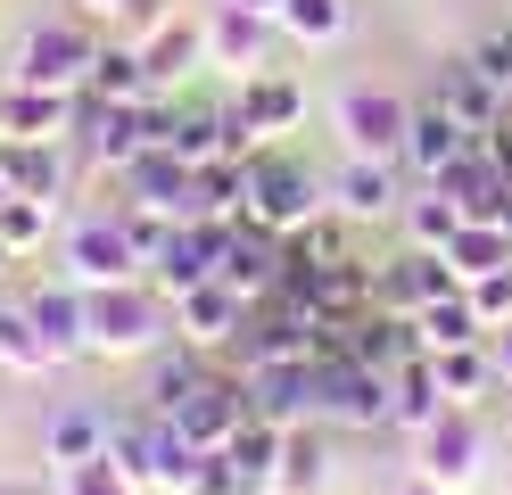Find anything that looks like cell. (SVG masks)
I'll list each match as a JSON object with an SVG mask.
<instances>
[{"mask_svg": "<svg viewBox=\"0 0 512 495\" xmlns=\"http://www.w3.org/2000/svg\"><path fill=\"white\" fill-rule=\"evenodd\" d=\"M174 322V297L157 281H116V289H91V355H157Z\"/></svg>", "mask_w": 512, "mask_h": 495, "instance_id": "1", "label": "cell"}, {"mask_svg": "<svg viewBox=\"0 0 512 495\" xmlns=\"http://www.w3.org/2000/svg\"><path fill=\"white\" fill-rule=\"evenodd\" d=\"M314 215H331V182H314L298 157H281V149H256L248 157V223H265V231H306Z\"/></svg>", "mask_w": 512, "mask_h": 495, "instance_id": "2", "label": "cell"}, {"mask_svg": "<svg viewBox=\"0 0 512 495\" xmlns=\"http://www.w3.org/2000/svg\"><path fill=\"white\" fill-rule=\"evenodd\" d=\"M67 281L75 289H116V281H141V240H133V223H124V207L116 215H83L75 231H67Z\"/></svg>", "mask_w": 512, "mask_h": 495, "instance_id": "3", "label": "cell"}, {"mask_svg": "<svg viewBox=\"0 0 512 495\" xmlns=\"http://www.w3.org/2000/svg\"><path fill=\"white\" fill-rule=\"evenodd\" d=\"M314 421H331V429H389L397 421V372L356 363V355H331L323 363V405H314Z\"/></svg>", "mask_w": 512, "mask_h": 495, "instance_id": "4", "label": "cell"}, {"mask_svg": "<svg viewBox=\"0 0 512 495\" xmlns=\"http://www.w3.org/2000/svg\"><path fill=\"white\" fill-rule=\"evenodd\" d=\"M91 66H100V42H91L83 17H50L17 42V75L9 83H50V91H83Z\"/></svg>", "mask_w": 512, "mask_h": 495, "instance_id": "5", "label": "cell"}, {"mask_svg": "<svg viewBox=\"0 0 512 495\" xmlns=\"http://www.w3.org/2000/svg\"><path fill=\"white\" fill-rule=\"evenodd\" d=\"M331 207H339L347 223H389V215H405V165L347 149V165L331 174Z\"/></svg>", "mask_w": 512, "mask_h": 495, "instance_id": "6", "label": "cell"}, {"mask_svg": "<svg viewBox=\"0 0 512 495\" xmlns=\"http://www.w3.org/2000/svg\"><path fill=\"white\" fill-rule=\"evenodd\" d=\"M248 413H256V405H248V372H223V363H215L207 388L174 413V429H182V438L199 446V454H223V446H232V429H240Z\"/></svg>", "mask_w": 512, "mask_h": 495, "instance_id": "7", "label": "cell"}, {"mask_svg": "<svg viewBox=\"0 0 512 495\" xmlns=\"http://www.w3.org/2000/svg\"><path fill=\"white\" fill-rule=\"evenodd\" d=\"M83 91H50V83H9L0 91V141H75Z\"/></svg>", "mask_w": 512, "mask_h": 495, "instance_id": "8", "label": "cell"}, {"mask_svg": "<svg viewBox=\"0 0 512 495\" xmlns=\"http://www.w3.org/2000/svg\"><path fill=\"white\" fill-rule=\"evenodd\" d=\"M339 132H347V149L356 157H405V132H413V108L397 91H372V83H356L339 99Z\"/></svg>", "mask_w": 512, "mask_h": 495, "instance_id": "9", "label": "cell"}, {"mask_svg": "<svg viewBox=\"0 0 512 495\" xmlns=\"http://www.w3.org/2000/svg\"><path fill=\"white\" fill-rule=\"evenodd\" d=\"M479 454H488V438H479V413L471 405H446L430 429H422V479L455 495L463 479H479Z\"/></svg>", "mask_w": 512, "mask_h": 495, "instance_id": "10", "label": "cell"}, {"mask_svg": "<svg viewBox=\"0 0 512 495\" xmlns=\"http://www.w3.org/2000/svg\"><path fill=\"white\" fill-rule=\"evenodd\" d=\"M75 149L91 165H133L149 141H141V99H100V91H83V116H75Z\"/></svg>", "mask_w": 512, "mask_h": 495, "instance_id": "11", "label": "cell"}, {"mask_svg": "<svg viewBox=\"0 0 512 495\" xmlns=\"http://www.w3.org/2000/svg\"><path fill=\"white\" fill-rule=\"evenodd\" d=\"M240 330H248V297H240L232 281H199V289H182V297H174V339L223 355Z\"/></svg>", "mask_w": 512, "mask_h": 495, "instance_id": "12", "label": "cell"}, {"mask_svg": "<svg viewBox=\"0 0 512 495\" xmlns=\"http://www.w3.org/2000/svg\"><path fill=\"white\" fill-rule=\"evenodd\" d=\"M273 17L240 9V0H215L207 9V66H232V75H265L273 66Z\"/></svg>", "mask_w": 512, "mask_h": 495, "instance_id": "13", "label": "cell"}, {"mask_svg": "<svg viewBox=\"0 0 512 495\" xmlns=\"http://www.w3.org/2000/svg\"><path fill=\"white\" fill-rule=\"evenodd\" d=\"M455 289H463V273L446 264V248H405L397 264H380V314H422Z\"/></svg>", "mask_w": 512, "mask_h": 495, "instance_id": "14", "label": "cell"}, {"mask_svg": "<svg viewBox=\"0 0 512 495\" xmlns=\"http://www.w3.org/2000/svg\"><path fill=\"white\" fill-rule=\"evenodd\" d=\"M124 190H133L141 207L174 215V223H190V215H199V165H190V157H174V149H141L133 165H124Z\"/></svg>", "mask_w": 512, "mask_h": 495, "instance_id": "15", "label": "cell"}, {"mask_svg": "<svg viewBox=\"0 0 512 495\" xmlns=\"http://www.w3.org/2000/svg\"><path fill=\"white\" fill-rule=\"evenodd\" d=\"M479 141H471V124L455 116V108H438V99H422V108H413V132H405V174L413 182H438L446 174V165H455V157H471Z\"/></svg>", "mask_w": 512, "mask_h": 495, "instance_id": "16", "label": "cell"}, {"mask_svg": "<svg viewBox=\"0 0 512 495\" xmlns=\"http://www.w3.org/2000/svg\"><path fill=\"white\" fill-rule=\"evenodd\" d=\"M248 405L265 421H281V429L314 421V405H323V363H256L248 372Z\"/></svg>", "mask_w": 512, "mask_h": 495, "instance_id": "17", "label": "cell"}, {"mask_svg": "<svg viewBox=\"0 0 512 495\" xmlns=\"http://www.w3.org/2000/svg\"><path fill=\"white\" fill-rule=\"evenodd\" d=\"M430 99H438V108H455V116L471 124V141H479V132H496V124L512 116V99H504L488 75H479V58H471V50H463V58H438Z\"/></svg>", "mask_w": 512, "mask_h": 495, "instance_id": "18", "label": "cell"}, {"mask_svg": "<svg viewBox=\"0 0 512 495\" xmlns=\"http://www.w3.org/2000/svg\"><path fill=\"white\" fill-rule=\"evenodd\" d=\"M215 281H232L248 306H256V297H273V281H281V231L232 223V240H223V256H215Z\"/></svg>", "mask_w": 512, "mask_h": 495, "instance_id": "19", "label": "cell"}, {"mask_svg": "<svg viewBox=\"0 0 512 495\" xmlns=\"http://www.w3.org/2000/svg\"><path fill=\"white\" fill-rule=\"evenodd\" d=\"M25 314H34L42 347H50L58 363L91 355V289H75V281H58V289H34V297H25Z\"/></svg>", "mask_w": 512, "mask_h": 495, "instance_id": "20", "label": "cell"}, {"mask_svg": "<svg viewBox=\"0 0 512 495\" xmlns=\"http://www.w3.org/2000/svg\"><path fill=\"white\" fill-rule=\"evenodd\" d=\"M141 66H149V91H174L182 75L207 66V17H166L141 33Z\"/></svg>", "mask_w": 512, "mask_h": 495, "instance_id": "21", "label": "cell"}, {"mask_svg": "<svg viewBox=\"0 0 512 495\" xmlns=\"http://www.w3.org/2000/svg\"><path fill=\"white\" fill-rule=\"evenodd\" d=\"M207 372H215V355L207 347H190V339H174V355H157L149 363V388H141V413H157V421H174L190 396L207 388Z\"/></svg>", "mask_w": 512, "mask_h": 495, "instance_id": "22", "label": "cell"}, {"mask_svg": "<svg viewBox=\"0 0 512 495\" xmlns=\"http://www.w3.org/2000/svg\"><path fill=\"white\" fill-rule=\"evenodd\" d=\"M281 495H323L331 487V421H298L290 438H281V471H273Z\"/></svg>", "mask_w": 512, "mask_h": 495, "instance_id": "23", "label": "cell"}, {"mask_svg": "<svg viewBox=\"0 0 512 495\" xmlns=\"http://www.w3.org/2000/svg\"><path fill=\"white\" fill-rule=\"evenodd\" d=\"M9 174L25 198H67L75 182V141H9Z\"/></svg>", "mask_w": 512, "mask_h": 495, "instance_id": "24", "label": "cell"}, {"mask_svg": "<svg viewBox=\"0 0 512 495\" xmlns=\"http://www.w3.org/2000/svg\"><path fill=\"white\" fill-rule=\"evenodd\" d=\"M430 372H438V388H446V405H479L504 372H496V355H488V339H471V347H438L430 355Z\"/></svg>", "mask_w": 512, "mask_h": 495, "instance_id": "25", "label": "cell"}, {"mask_svg": "<svg viewBox=\"0 0 512 495\" xmlns=\"http://www.w3.org/2000/svg\"><path fill=\"white\" fill-rule=\"evenodd\" d=\"M108 454V413L100 405H67L50 421V462L58 471H75V462H100Z\"/></svg>", "mask_w": 512, "mask_h": 495, "instance_id": "26", "label": "cell"}, {"mask_svg": "<svg viewBox=\"0 0 512 495\" xmlns=\"http://www.w3.org/2000/svg\"><path fill=\"white\" fill-rule=\"evenodd\" d=\"M446 264L463 273V289L488 281V273H504V264H512V231H504V223H463L455 240H446Z\"/></svg>", "mask_w": 512, "mask_h": 495, "instance_id": "27", "label": "cell"}, {"mask_svg": "<svg viewBox=\"0 0 512 495\" xmlns=\"http://www.w3.org/2000/svg\"><path fill=\"white\" fill-rule=\"evenodd\" d=\"M413 330H422V355H438V347H471V339H488V322H479V306H471V289H455V297H438V306H422V314H413Z\"/></svg>", "mask_w": 512, "mask_h": 495, "instance_id": "28", "label": "cell"}, {"mask_svg": "<svg viewBox=\"0 0 512 495\" xmlns=\"http://www.w3.org/2000/svg\"><path fill=\"white\" fill-rule=\"evenodd\" d=\"M281 438H290V429H281V421L248 413V421L232 429V446H223V454L240 462V479H248V487H273V471H281Z\"/></svg>", "mask_w": 512, "mask_h": 495, "instance_id": "29", "label": "cell"}, {"mask_svg": "<svg viewBox=\"0 0 512 495\" xmlns=\"http://www.w3.org/2000/svg\"><path fill=\"white\" fill-rule=\"evenodd\" d=\"M463 223H471V215H463V198H455V190H438V182H422V198H405V231H413V248H446Z\"/></svg>", "mask_w": 512, "mask_h": 495, "instance_id": "30", "label": "cell"}, {"mask_svg": "<svg viewBox=\"0 0 512 495\" xmlns=\"http://www.w3.org/2000/svg\"><path fill=\"white\" fill-rule=\"evenodd\" d=\"M446 413V388H438V372H430V355H413V363H397V429H422Z\"/></svg>", "mask_w": 512, "mask_h": 495, "instance_id": "31", "label": "cell"}, {"mask_svg": "<svg viewBox=\"0 0 512 495\" xmlns=\"http://www.w3.org/2000/svg\"><path fill=\"white\" fill-rule=\"evenodd\" d=\"M281 33L306 42V50H323V42L347 33V0H281Z\"/></svg>", "mask_w": 512, "mask_h": 495, "instance_id": "32", "label": "cell"}, {"mask_svg": "<svg viewBox=\"0 0 512 495\" xmlns=\"http://www.w3.org/2000/svg\"><path fill=\"white\" fill-rule=\"evenodd\" d=\"M83 91H100V99H149V66H141V50L108 42V50H100V66H91V83H83Z\"/></svg>", "mask_w": 512, "mask_h": 495, "instance_id": "33", "label": "cell"}, {"mask_svg": "<svg viewBox=\"0 0 512 495\" xmlns=\"http://www.w3.org/2000/svg\"><path fill=\"white\" fill-rule=\"evenodd\" d=\"M0 363H9V372H50V347H42V330H34V314H9V306H0Z\"/></svg>", "mask_w": 512, "mask_h": 495, "instance_id": "34", "label": "cell"}, {"mask_svg": "<svg viewBox=\"0 0 512 495\" xmlns=\"http://www.w3.org/2000/svg\"><path fill=\"white\" fill-rule=\"evenodd\" d=\"M58 223V198H0V240H9V248H34L42 240V231Z\"/></svg>", "mask_w": 512, "mask_h": 495, "instance_id": "35", "label": "cell"}, {"mask_svg": "<svg viewBox=\"0 0 512 495\" xmlns=\"http://www.w3.org/2000/svg\"><path fill=\"white\" fill-rule=\"evenodd\" d=\"M174 157H190V165L223 157V108H182V124H174Z\"/></svg>", "mask_w": 512, "mask_h": 495, "instance_id": "36", "label": "cell"}, {"mask_svg": "<svg viewBox=\"0 0 512 495\" xmlns=\"http://www.w3.org/2000/svg\"><path fill=\"white\" fill-rule=\"evenodd\" d=\"M182 495H248V479H240V462H232V454H199V471H190Z\"/></svg>", "mask_w": 512, "mask_h": 495, "instance_id": "37", "label": "cell"}, {"mask_svg": "<svg viewBox=\"0 0 512 495\" xmlns=\"http://www.w3.org/2000/svg\"><path fill=\"white\" fill-rule=\"evenodd\" d=\"M67 495H141V487L100 454V462H75V471H67Z\"/></svg>", "mask_w": 512, "mask_h": 495, "instance_id": "38", "label": "cell"}, {"mask_svg": "<svg viewBox=\"0 0 512 495\" xmlns=\"http://www.w3.org/2000/svg\"><path fill=\"white\" fill-rule=\"evenodd\" d=\"M471 58H479V75H488V83L512 99V25H504V33H479V42H471Z\"/></svg>", "mask_w": 512, "mask_h": 495, "instance_id": "39", "label": "cell"}, {"mask_svg": "<svg viewBox=\"0 0 512 495\" xmlns=\"http://www.w3.org/2000/svg\"><path fill=\"white\" fill-rule=\"evenodd\" d=\"M471 306H479V322H488V330L512 322V264H504V273H488V281H471Z\"/></svg>", "mask_w": 512, "mask_h": 495, "instance_id": "40", "label": "cell"}, {"mask_svg": "<svg viewBox=\"0 0 512 495\" xmlns=\"http://www.w3.org/2000/svg\"><path fill=\"white\" fill-rule=\"evenodd\" d=\"M488 355H496V372L512 380V322H504V330H488Z\"/></svg>", "mask_w": 512, "mask_h": 495, "instance_id": "41", "label": "cell"}, {"mask_svg": "<svg viewBox=\"0 0 512 495\" xmlns=\"http://www.w3.org/2000/svg\"><path fill=\"white\" fill-rule=\"evenodd\" d=\"M157 9H166V0H124V17H133V25H166Z\"/></svg>", "mask_w": 512, "mask_h": 495, "instance_id": "42", "label": "cell"}, {"mask_svg": "<svg viewBox=\"0 0 512 495\" xmlns=\"http://www.w3.org/2000/svg\"><path fill=\"white\" fill-rule=\"evenodd\" d=\"M83 17H124V0H75Z\"/></svg>", "mask_w": 512, "mask_h": 495, "instance_id": "43", "label": "cell"}, {"mask_svg": "<svg viewBox=\"0 0 512 495\" xmlns=\"http://www.w3.org/2000/svg\"><path fill=\"white\" fill-rule=\"evenodd\" d=\"M240 9H256V17H273V25H281V0H240Z\"/></svg>", "mask_w": 512, "mask_h": 495, "instance_id": "44", "label": "cell"}, {"mask_svg": "<svg viewBox=\"0 0 512 495\" xmlns=\"http://www.w3.org/2000/svg\"><path fill=\"white\" fill-rule=\"evenodd\" d=\"M405 495H446V487H430V479H413V487H405Z\"/></svg>", "mask_w": 512, "mask_h": 495, "instance_id": "45", "label": "cell"}, {"mask_svg": "<svg viewBox=\"0 0 512 495\" xmlns=\"http://www.w3.org/2000/svg\"><path fill=\"white\" fill-rule=\"evenodd\" d=\"M9 256H17V248H9V240H0V264H9Z\"/></svg>", "mask_w": 512, "mask_h": 495, "instance_id": "46", "label": "cell"}, {"mask_svg": "<svg viewBox=\"0 0 512 495\" xmlns=\"http://www.w3.org/2000/svg\"><path fill=\"white\" fill-rule=\"evenodd\" d=\"M248 495H281V487H248Z\"/></svg>", "mask_w": 512, "mask_h": 495, "instance_id": "47", "label": "cell"}, {"mask_svg": "<svg viewBox=\"0 0 512 495\" xmlns=\"http://www.w3.org/2000/svg\"><path fill=\"white\" fill-rule=\"evenodd\" d=\"M0 495H25V487H0Z\"/></svg>", "mask_w": 512, "mask_h": 495, "instance_id": "48", "label": "cell"}, {"mask_svg": "<svg viewBox=\"0 0 512 495\" xmlns=\"http://www.w3.org/2000/svg\"><path fill=\"white\" fill-rule=\"evenodd\" d=\"M504 231H512V207H504Z\"/></svg>", "mask_w": 512, "mask_h": 495, "instance_id": "49", "label": "cell"}, {"mask_svg": "<svg viewBox=\"0 0 512 495\" xmlns=\"http://www.w3.org/2000/svg\"><path fill=\"white\" fill-rule=\"evenodd\" d=\"M157 495H174V487H157Z\"/></svg>", "mask_w": 512, "mask_h": 495, "instance_id": "50", "label": "cell"}]
</instances>
